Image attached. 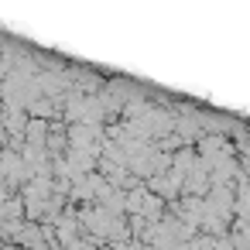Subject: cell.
<instances>
[{"label":"cell","instance_id":"1","mask_svg":"<svg viewBox=\"0 0 250 250\" xmlns=\"http://www.w3.org/2000/svg\"><path fill=\"white\" fill-rule=\"evenodd\" d=\"M79 219H83V226L89 229V236H96L100 243L103 240H110V226H113V212H106L103 206H86L83 212H79Z\"/></svg>","mask_w":250,"mask_h":250},{"label":"cell","instance_id":"2","mask_svg":"<svg viewBox=\"0 0 250 250\" xmlns=\"http://www.w3.org/2000/svg\"><path fill=\"white\" fill-rule=\"evenodd\" d=\"M199 127H202V124H199V113L188 110V106H182V113L175 117V134H178L185 144H192V137L199 134Z\"/></svg>","mask_w":250,"mask_h":250},{"label":"cell","instance_id":"3","mask_svg":"<svg viewBox=\"0 0 250 250\" xmlns=\"http://www.w3.org/2000/svg\"><path fill=\"white\" fill-rule=\"evenodd\" d=\"M165 206H168V199L147 188V199H144V206H141V212H144V216H147V219L154 223V219H161V216H165Z\"/></svg>","mask_w":250,"mask_h":250},{"label":"cell","instance_id":"4","mask_svg":"<svg viewBox=\"0 0 250 250\" xmlns=\"http://www.w3.org/2000/svg\"><path fill=\"white\" fill-rule=\"evenodd\" d=\"M48 130H52V124H45V120H28L24 141H28V144H48Z\"/></svg>","mask_w":250,"mask_h":250},{"label":"cell","instance_id":"5","mask_svg":"<svg viewBox=\"0 0 250 250\" xmlns=\"http://www.w3.org/2000/svg\"><path fill=\"white\" fill-rule=\"evenodd\" d=\"M192 165H195V151H192V147H178V151H175V165H171V168L185 175Z\"/></svg>","mask_w":250,"mask_h":250},{"label":"cell","instance_id":"6","mask_svg":"<svg viewBox=\"0 0 250 250\" xmlns=\"http://www.w3.org/2000/svg\"><path fill=\"white\" fill-rule=\"evenodd\" d=\"M144 250H161V247H151V243H147V247H144Z\"/></svg>","mask_w":250,"mask_h":250}]
</instances>
